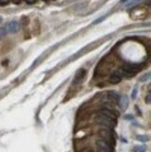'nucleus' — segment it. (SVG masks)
I'll use <instances>...</instances> for the list:
<instances>
[{
  "label": "nucleus",
  "instance_id": "nucleus-13",
  "mask_svg": "<svg viewBox=\"0 0 151 152\" xmlns=\"http://www.w3.org/2000/svg\"><path fill=\"white\" fill-rule=\"evenodd\" d=\"M136 138H137V140L142 141V142H147L148 140V137L146 135H138V136H136Z\"/></svg>",
  "mask_w": 151,
  "mask_h": 152
},
{
  "label": "nucleus",
  "instance_id": "nucleus-14",
  "mask_svg": "<svg viewBox=\"0 0 151 152\" xmlns=\"http://www.w3.org/2000/svg\"><path fill=\"white\" fill-rule=\"evenodd\" d=\"M7 34V31H6V28L5 27H2L0 28V38H2L5 35Z\"/></svg>",
  "mask_w": 151,
  "mask_h": 152
},
{
  "label": "nucleus",
  "instance_id": "nucleus-1",
  "mask_svg": "<svg viewBox=\"0 0 151 152\" xmlns=\"http://www.w3.org/2000/svg\"><path fill=\"white\" fill-rule=\"evenodd\" d=\"M95 121L99 124L102 125L104 127H107V128H114L116 125H117V120H113L109 117H107L103 114H98L95 118Z\"/></svg>",
  "mask_w": 151,
  "mask_h": 152
},
{
  "label": "nucleus",
  "instance_id": "nucleus-11",
  "mask_svg": "<svg viewBox=\"0 0 151 152\" xmlns=\"http://www.w3.org/2000/svg\"><path fill=\"white\" fill-rule=\"evenodd\" d=\"M149 79H150V73L148 72V73L145 74V75H144V76L140 78V81H141V82H146V81L149 80Z\"/></svg>",
  "mask_w": 151,
  "mask_h": 152
},
{
  "label": "nucleus",
  "instance_id": "nucleus-21",
  "mask_svg": "<svg viewBox=\"0 0 151 152\" xmlns=\"http://www.w3.org/2000/svg\"><path fill=\"white\" fill-rule=\"evenodd\" d=\"M104 19V17H103V18H100V19H98V21H96V22H94V23L96 24V23H100V22H102L103 20Z\"/></svg>",
  "mask_w": 151,
  "mask_h": 152
},
{
  "label": "nucleus",
  "instance_id": "nucleus-10",
  "mask_svg": "<svg viewBox=\"0 0 151 152\" xmlns=\"http://www.w3.org/2000/svg\"><path fill=\"white\" fill-rule=\"evenodd\" d=\"M120 81H121V77L119 75H117L116 72L109 78V82L111 84H117V83H120Z\"/></svg>",
  "mask_w": 151,
  "mask_h": 152
},
{
  "label": "nucleus",
  "instance_id": "nucleus-3",
  "mask_svg": "<svg viewBox=\"0 0 151 152\" xmlns=\"http://www.w3.org/2000/svg\"><path fill=\"white\" fill-rule=\"evenodd\" d=\"M143 67H144L143 64H126L122 67V70L124 71L125 74H132V73L135 74L140 70H142Z\"/></svg>",
  "mask_w": 151,
  "mask_h": 152
},
{
  "label": "nucleus",
  "instance_id": "nucleus-15",
  "mask_svg": "<svg viewBox=\"0 0 151 152\" xmlns=\"http://www.w3.org/2000/svg\"><path fill=\"white\" fill-rule=\"evenodd\" d=\"M9 0H0V5L5 6L7 4H9Z\"/></svg>",
  "mask_w": 151,
  "mask_h": 152
},
{
  "label": "nucleus",
  "instance_id": "nucleus-22",
  "mask_svg": "<svg viewBox=\"0 0 151 152\" xmlns=\"http://www.w3.org/2000/svg\"><path fill=\"white\" fill-rule=\"evenodd\" d=\"M126 1H127V0H120V2H121V3H123V2H126Z\"/></svg>",
  "mask_w": 151,
  "mask_h": 152
},
{
  "label": "nucleus",
  "instance_id": "nucleus-2",
  "mask_svg": "<svg viewBox=\"0 0 151 152\" xmlns=\"http://www.w3.org/2000/svg\"><path fill=\"white\" fill-rule=\"evenodd\" d=\"M100 136L102 137V140H104V142L108 143V144L110 145V146L114 147L115 141H116V139H115V135H114V133H113V132L109 130V128L100 131Z\"/></svg>",
  "mask_w": 151,
  "mask_h": 152
},
{
  "label": "nucleus",
  "instance_id": "nucleus-6",
  "mask_svg": "<svg viewBox=\"0 0 151 152\" xmlns=\"http://www.w3.org/2000/svg\"><path fill=\"white\" fill-rule=\"evenodd\" d=\"M5 28L8 33H17L21 28V26H20V23L17 21H11L7 24Z\"/></svg>",
  "mask_w": 151,
  "mask_h": 152
},
{
  "label": "nucleus",
  "instance_id": "nucleus-23",
  "mask_svg": "<svg viewBox=\"0 0 151 152\" xmlns=\"http://www.w3.org/2000/svg\"><path fill=\"white\" fill-rule=\"evenodd\" d=\"M44 1H48V0H44Z\"/></svg>",
  "mask_w": 151,
  "mask_h": 152
},
{
  "label": "nucleus",
  "instance_id": "nucleus-8",
  "mask_svg": "<svg viewBox=\"0 0 151 152\" xmlns=\"http://www.w3.org/2000/svg\"><path fill=\"white\" fill-rule=\"evenodd\" d=\"M107 97H108V100L112 103H116V104H119V101H120V95L117 94L115 91H109L108 94H107Z\"/></svg>",
  "mask_w": 151,
  "mask_h": 152
},
{
  "label": "nucleus",
  "instance_id": "nucleus-17",
  "mask_svg": "<svg viewBox=\"0 0 151 152\" xmlns=\"http://www.w3.org/2000/svg\"><path fill=\"white\" fill-rule=\"evenodd\" d=\"M27 4H34L36 2V0H24Z\"/></svg>",
  "mask_w": 151,
  "mask_h": 152
},
{
  "label": "nucleus",
  "instance_id": "nucleus-20",
  "mask_svg": "<svg viewBox=\"0 0 151 152\" xmlns=\"http://www.w3.org/2000/svg\"><path fill=\"white\" fill-rule=\"evenodd\" d=\"M11 1L14 4H20V3L22 2V0H11Z\"/></svg>",
  "mask_w": 151,
  "mask_h": 152
},
{
  "label": "nucleus",
  "instance_id": "nucleus-12",
  "mask_svg": "<svg viewBox=\"0 0 151 152\" xmlns=\"http://www.w3.org/2000/svg\"><path fill=\"white\" fill-rule=\"evenodd\" d=\"M141 1H142V0H130V1L126 4V6H127V7H132V6L135 5V4L140 3Z\"/></svg>",
  "mask_w": 151,
  "mask_h": 152
},
{
  "label": "nucleus",
  "instance_id": "nucleus-18",
  "mask_svg": "<svg viewBox=\"0 0 151 152\" xmlns=\"http://www.w3.org/2000/svg\"><path fill=\"white\" fill-rule=\"evenodd\" d=\"M150 96H151L150 94H147V97L146 98V101H147V104H150Z\"/></svg>",
  "mask_w": 151,
  "mask_h": 152
},
{
  "label": "nucleus",
  "instance_id": "nucleus-4",
  "mask_svg": "<svg viewBox=\"0 0 151 152\" xmlns=\"http://www.w3.org/2000/svg\"><path fill=\"white\" fill-rule=\"evenodd\" d=\"M97 148L99 150V152H114L113 151V147L107 142H104V140L100 139L96 142Z\"/></svg>",
  "mask_w": 151,
  "mask_h": 152
},
{
  "label": "nucleus",
  "instance_id": "nucleus-16",
  "mask_svg": "<svg viewBox=\"0 0 151 152\" xmlns=\"http://www.w3.org/2000/svg\"><path fill=\"white\" fill-rule=\"evenodd\" d=\"M136 92H137V89L134 88V90H133V94H132V98H133V99H134V98L136 97Z\"/></svg>",
  "mask_w": 151,
  "mask_h": 152
},
{
  "label": "nucleus",
  "instance_id": "nucleus-7",
  "mask_svg": "<svg viewBox=\"0 0 151 152\" xmlns=\"http://www.w3.org/2000/svg\"><path fill=\"white\" fill-rule=\"evenodd\" d=\"M85 75H86V71L81 69L80 71H77V73L76 74L75 77H74V80H73V85H77L80 84V81H82V79L84 78Z\"/></svg>",
  "mask_w": 151,
  "mask_h": 152
},
{
  "label": "nucleus",
  "instance_id": "nucleus-5",
  "mask_svg": "<svg viewBox=\"0 0 151 152\" xmlns=\"http://www.w3.org/2000/svg\"><path fill=\"white\" fill-rule=\"evenodd\" d=\"M99 113L100 114H103L104 116H107V117H109L111 118H113V120H117V117H119V115H120V113L117 111L116 112L112 108L106 107H104L103 108H101L99 110Z\"/></svg>",
  "mask_w": 151,
  "mask_h": 152
},
{
  "label": "nucleus",
  "instance_id": "nucleus-19",
  "mask_svg": "<svg viewBox=\"0 0 151 152\" xmlns=\"http://www.w3.org/2000/svg\"><path fill=\"white\" fill-rule=\"evenodd\" d=\"M125 118H127V120H133V117L132 115H127L125 116Z\"/></svg>",
  "mask_w": 151,
  "mask_h": 152
},
{
  "label": "nucleus",
  "instance_id": "nucleus-9",
  "mask_svg": "<svg viewBox=\"0 0 151 152\" xmlns=\"http://www.w3.org/2000/svg\"><path fill=\"white\" fill-rule=\"evenodd\" d=\"M119 104L120 105V107L125 110L127 107H128V104H129V99L126 95H123V96H120V101H119Z\"/></svg>",
  "mask_w": 151,
  "mask_h": 152
}]
</instances>
